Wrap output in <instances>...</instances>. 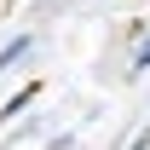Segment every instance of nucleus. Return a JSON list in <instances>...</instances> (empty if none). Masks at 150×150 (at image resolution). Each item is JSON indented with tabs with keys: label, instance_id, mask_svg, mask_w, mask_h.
Returning a JSON list of instances; mask_svg holds the SVG:
<instances>
[{
	"label": "nucleus",
	"instance_id": "3",
	"mask_svg": "<svg viewBox=\"0 0 150 150\" xmlns=\"http://www.w3.org/2000/svg\"><path fill=\"white\" fill-rule=\"evenodd\" d=\"M144 69H150V35L139 40V52H133V75H144Z\"/></svg>",
	"mask_w": 150,
	"mask_h": 150
},
{
	"label": "nucleus",
	"instance_id": "2",
	"mask_svg": "<svg viewBox=\"0 0 150 150\" xmlns=\"http://www.w3.org/2000/svg\"><path fill=\"white\" fill-rule=\"evenodd\" d=\"M18 58H29V35H18V40H6V52H0V75L12 69Z\"/></svg>",
	"mask_w": 150,
	"mask_h": 150
},
{
	"label": "nucleus",
	"instance_id": "1",
	"mask_svg": "<svg viewBox=\"0 0 150 150\" xmlns=\"http://www.w3.org/2000/svg\"><path fill=\"white\" fill-rule=\"evenodd\" d=\"M35 93H40V87H23V93H12V98H6V110H0V121H12L18 110H29V104H35Z\"/></svg>",
	"mask_w": 150,
	"mask_h": 150
}]
</instances>
